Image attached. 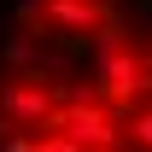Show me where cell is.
Here are the masks:
<instances>
[{
  "label": "cell",
  "instance_id": "obj_1",
  "mask_svg": "<svg viewBox=\"0 0 152 152\" xmlns=\"http://www.w3.org/2000/svg\"><path fill=\"white\" fill-rule=\"evenodd\" d=\"M0 117H6V123H18V129H47V123L58 117L53 82H47L41 70L6 76V82H0Z\"/></svg>",
  "mask_w": 152,
  "mask_h": 152
},
{
  "label": "cell",
  "instance_id": "obj_2",
  "mask_svg": "<svg viewBox=\"0 0 152 152\" xmlns=\"http://www.w3.org/2000/svg\"><path fill=\"white\" fill-rule=\"evenodd\" d=\"M152 88V70L146 58L129 53V47H99V94H105V105H111L117 117L134 111V94H146Z\"/></svg>",
  "mask_w": 152,
  "mask_h": 152
},
{
  "label": "cell",
  "instance_id": "obj_3",
  "mask_svg": "<svg viewBox=\"0 0 152 152\" xmlns=\"http://www.w3.org/2000/svg\"><path fill=\"white\" fill-rule=\"evenodd\" d=\"M53 129H64L70 140H82L88 152H105V146H117V140H123V117H117L111 105H99V99L76 94V99H64V105H58Z\"/></svg>",
  "mask_w": 152,
  "mask_h": 152
},
{
  "label": "cell",
  "instance_id": "obj_4",
  "mask_svg": "<svg viewBox=\"0 0 152 152\" xmlns=\"http://www.w3.org/2000/svg\"><path fill=\"white\" fill-rule=\"evenodd\" d=\"M41 12L64 35H105V29H117V18L105 12V0H41Z\"/></svg>",
  "mask_w": 152,
  "mask_h": 152
},
{
  "label": "cell",
  "instance_id": "obj_5",
  "mask_svg": "<svg viewBox=\"0 0 152 152\" xmlns=\"http://www.w3.org/2000/svg\"><path fill=\"white\" fill-rule=\"evenodd\" d=\"M6 152H88V146H82V140H70L64 129H53V123H47L41 134H12V140H6Z\"/></svg>",
  "mask_w": 152,
  "mask_h": 152
},
{
  "label": "cell",
  "instance_id": "obj_6",
  "mask_svg": "<svg viewBox=\"0 0 152 152\" xmlns=\"http://www.w3.org/2000/svg\"><path fill=\"white\" fill-rule=\"evenodd\" d=\"M123 129H129V140H134L140 152H152V105H146V111H129Z\"/></svg>",
  "mask_w": 152,
  "mask_h": 152
},
{
  "label": "cell",
  "instance_id": "obj_7",
  "mask_svg": "<svg viewBox=\"0 0 152 152\" xmlns=\"http://www.w3.org/2000/svg\"><path fill=\"white\" fill-rule=\"evenodd\" d=\"M6 58H12V64H29V58H35V47H29V41H12V47H6Z\"/></svg>",
  "mask_w": 152,
  "mask_h": 152
},
{
  "label": "cell",
  "instance_id": "obj_8",
  "mask_svg": "<svg viewBox=\"0 0 152 152\" xmlns=\"http://www.w3.org/2000/svg\"><path fill=\"white\" fill-rule=\"evenodd\" d=\"M105 152H123V146H105Z\"/></svg>",
  "mask_w": 152,
  "mask_h": 152
}]
</instances>
